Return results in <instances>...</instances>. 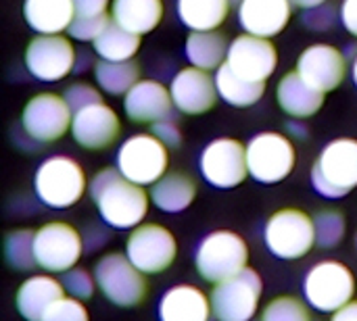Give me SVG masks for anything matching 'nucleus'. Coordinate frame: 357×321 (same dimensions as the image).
I'll use <instances>...</instances> for the list:
<instances>
[{"label":"nucleus","mask_w":357,"mask_h":321,"mask_svg":"<svg viewBox=\"0 0 357 321\" xmlns=\"http://www.w3.org/2000/svg\"><path fill=\"white\" fill-rule=\"evenodd\" d=\"M100 295L115 307H136L149 295L146 276L132 265L126 253H107L94 267Z\"/></svg>","instance_id":"obj_7"},{"label":"nucleus","mask_w":357,"mask_h":321,"mask_svg":"<svg viewBox=\"0 0 357 321\" xmlns=\"http://www.w3.org/2000/svg\"><path fill=\"white\" fill-rule=\"evenodd\" d=\"M354 81H356V86H357V56H356V61H354Z\"/></svg>","instance_id":"obj_46"},{"label":"nucleus","mask_w":357,"mask_h":321,"mask_svg":"<svg viewBox=\"0 0 357 321\" xmlns=\"http://www.w3.org/2000/svg\"><path fill=\"white\" fill-rule=\"evenodd\" d=\"M169 150L155 134L130 136L117 150V169L138 186H153L167 173Z\"/></svg>","instance_id":"obj_8"},{"label":"nucleus","mask_w":357,"mask_h":321,"mask_svg":"<svg viewBox=\"0 0 357 321\" xmlns=\"http://www.w3.org/2000/svg\"><path fill=\"white\" fill-rule=\"evenodd\" d=\"M88 192L100 219L109 228L134 230L149 213L151 194H146L144 186L126 180L117 167H105L96 171L88 184Z\"/></svg>","instance_id":"obj_1"},{"label":"nucleus","mask_w":357,"mask_h":321,"mask_svg":"<svg viewBox=\"0 0 357 321\" xmlns=\"http://www.w3.org/2000/svg\"><path fill=\"white\" fill-rule=\"evenodd\" d=\"M312 184L326 198H343L357 188V140L328 142L312 167Z\"/></svg>","instance_id":"obj_3"},{"label":"nucleus","mask_w":357,"mask_h":321,"mask_svg":"<svg viewBox=\"0 0 357 321\" xmlns=\"http://www.w3.org/2000/svg\"><path fill=\"white\" fill-rule=\"evenodd\" d=\"M199 169L207 184L222 190L236 188L249 175L247 146L234 138H215L203 148Z\"/></svg>","instance_id":"obj_14"},{"label":"nucleus","mask_w":357,"mask_h":321,"mask_svg":"<svg viewBox=\"0 0 357 321\" xmlns=\"http://www.w3.org/2000/svg\"><path fill=\"white\" fill-rule=\"evenodd\" d=\"M174 109L172 92L155 79H140L123 96V111L136 123H157L169 117Z\"/></svg>","instance_id":"obj_20"},{"label":"nucleus","mask_w":357,"mask_h":321,"mask_svg":"<svg viewBox=\"0 0 357 321\" xmlns=\"http://www.w3.org/2000/svg\"><path fill=\"white\" fill-rule=\"evenodd\" d=\"M42 321H90L84 301L73 297H63L48 307Z\"/></svg>","instance_id":"obj_36"},{"label":"nucleus","mask_w":357,"mask_h":321,"mask_svg":"<svg viewBox=\"0 0 357 321\" xmlns=\"http://www.w3.org/2000/svg\"><path fill=\"white\" fill-rule=\"evenodd\" d=\"M230 0H178V17L190 31H213L218 29L228 13Z\"/></svg>","instance_id":"obj_29"},{"label":"nucleus","mask_w":357,"mask_h":321,"mask_svg":"<svg viewBox=\"0 0 357 321\" xmlns=\"http://www.w3.org/2000/svg\"><path fill=\"white\" fill-rule=\"evenodd\" d=\"M126 257L144 276L163 274L178 257L176 236L161 224H140L130 230L126 240Z\"/></svg>","instance_id":"obj_12"},{"label":"nucleus","mask_w":357,"mask_h":321,"mask_svg":"<svg viewBox=\"0 0 357 321\" xmlns=\"http://www.w3.org/2000/svg\"><path fill=\"white\" fill-rule=\"evenodd\" d=\"M230 2H232V4H241L243 0H230Z\"/></svg>","instance_id":"obj_47"},{"label":"nucleus","mask_w":357,"mask_h":321,"mask_svg":"<svg viewBox=\"0 0 357 321\" xmlns=\"http://www.w3.org/2000/svg\"><path fill=\"white\" fill-rule=\"evenodd\" d=\"M226 65L249 81L266 84L278 65V52L268 38L243 33L230 42Z\"/></svg>","instance_id":"obj_16"},{"label":"nucleus","mask_w":357,"mask_h":321,"mask_svg":"<svg viewBox=\"0 0 357 321\" xmlns=\"http://www.w3.org/2000/svg\"><path fill=\"white\" fill-rule=\"evenodd\" d=\"M331 321H357V301H351L339 311H335Z\"/></svg>","instance_id":"obj_44"},{"label":"nucleus","mask_w":357,"mask_h":321,"mask_svg":"<svg viewBox=\"0 0 357 321\" xmlns=\"http://www.w3.org/2000/svg\"><path fill=\"white\" fill-rule=\"evenodd\" d=\"M295 6H301V8H305V10H310V8H316V6H320V4H326V0H291Z\"/></svg>","instance_id":"obj_45"},{"label":"nucleus","mask_w":357,"mask_h":321,"mask_svg":"<svg viewBox=\"0 0 357 321\" xmlns=\"http://www.w3.org/2000/svg\"><path fill=\"white\" fill-rule=\"evenodd\" d=\"M33 236L36 232L33 230H15L6 236L4 240V257L8 261V265L13 269H19V272H27L31 269L36 263V255H33Z\"/></svg>","instance_id":"obj_33"},{"label":"nucleus","mask_w":357,"mask_h":321,"mask_svg":"<svg viewBox=\"0 0 357 321\" xmlns=\"http://www.w3.org/2000/svg\"><path fill=\"white\" fill-rule=\"evenodd\" d=\"M197 198V182L182 171H167L151 188V203L163 213H182Z\"/></svg>","instance_id":"obj_26"},{"label":"nucleus","mask_w":357,"mask_h":321,"mask_svg":"<svg viewBox=\"0 0 357 321\" xmlns=\"http://www.w3.org/2000/svg\"><path fill=\"white\" fill-rule=\"evenodd\" d=\"M316 226V244L320 249H335L343 242L347 232L345 215L339 209H324L314 217Z\"/></svg>","instance_id":"obj_34"},{"label":"nucleus","mask_w":357,"mask_h":321,"mask_svg":"<svg viewBox=\"0 0 357 321\" xmlns=\"http://www.w3.org/2000/svg\"><path fill=\"white\" fill-rule=\"evenodd\" d=\"M92 46L94 52L100 56V61L123 63V61H132L140 50V36L111 21L107 29L92 42Z\"/></svg>","instance_id":"obj_30"},{"label":"nucleus","mask_w":357,"mask_h":321,"mask_svg":"<svg viewBox=\"0 0 357 321\" xmlns=\"http://www.w3.org/2000/svg\"><path fill=\"white\" fill-rule=\"evenodd\" d=\"M228 40L218 29L213 31H190L184 44L186 58L192 63V67H199L203 71L220 69L226 63L228 56Z\"/></svg>","instance_id":"obj_28"},{"label":"nucleus","mask_w":357,"mask_h":321,"mask_svg":"<svg viewBox=\"0 0 357 321\" xmlns=\"http://www.w3.org/2000/svg\"><path fill=\"white\" fill-rule=\"evenodd\" d=\"M25 23L40 36H54L69 29L75 19L73 0H23Z\"/></svg>","instance_id":"obj_25"},{"label":"nucleus","mask_w":357,"mask_h":321,"mask_svg":"<svg viewBox=\"0 0 357 321\" xmlns=\"http://www.w3.org/2000/svg\"><path fill=\"white\" fill-rule=\"evenodd\" d=\"M119 134L121 121L117 113L105 102H96L73 113L71 136L84 150H105L117 142Z\"/></svg>","instance_id":"obj_17"},{"label":"nucleus","mask_w":357,"mask_h":321,"mask_svg":"<svg viewBox=\"0 0 357 321\" xmlns=\"http://www.w3.org/2000/svg\"><path fill=\"white\" fill-rule=\"evenodd\" d=\"M337 19V10L335 6H326V4H320L316 8H310L303 17L305 25L312 27V29H318V31H324L328 29Z\"/></svg>","instance_id":"obj_41"},{"label":"nucleus","mask_w":357,"mask_h":321,"mask_svg":"<svg viewBox=\"0 0 357 321\" xmlns=\"http://www.w3.org/2000/svg\"><path fill=\"white\" fill-rule=\"evenodd\" d=\"M249 246L230 230H218L207 234L195 253V267L199 276L209 284H220L243 269H247Z\"/></svg>","instance_id":"obj_4"},{"label":"nucleus","mask_w":357,"mask_h":321,"mask_svg":"<svg viewBox=\"0 0 357 321\" xmlns=\"http://www.w3.org/2000/svg\"><path fill=\"white\" fill-rule=\"evenodd\" d=\"M310 309L312 307L305 301L291 295H282L272 299L264 307L259 321H312Z\"/></svg>","instance_id":"obj_35"},{"label":"nucleus","mask_w":357,"mask_h":321,"mask_svg":"<svg viewBox=\"0 0 357 321\" xmlns=\"http://www.w3.org/2000/svg\"><path fill=\"white\" fill-rule=\"evenodd\" d=\"M65 297V286L50 274L31 276L17 288L15 305L23 320L42 321L52 303Z\"/></svg>","instance_id":"obj_23"},{"label":"nucleus","mask_w":357,"mask_h":321,"mask_svg":"<svg viewBox=\"0 0 357 321\" xmlns=\"http://www.w3.org/2000/svg\"><path fill=\"white\" fill-rule=\"evenodd\" d=\"M113 0H73L75 17H96L105 15Z\"/></svg>","instance_id":"obj_42"},{"label":"nucleus","mask_w":357,"mask_h":321,"mask_svg":"<svg viewBox=\"0 0 357 321\" xmlns=\"http://www.w3.org/2000/svg\"><path fill=\"white\" fill-rule=\"evenodd\" d=\"M211 297L192 284L172 286L159 301V321H211Z\"/></svg>","instance_id":"obj_22"},{"label":"nucleus","mask_w":357,"mask_h":321,"mask_svg":"<svg viewBox=\"0 0 357 321\" xmlns=\"http://www.w3.org/2000/svg\"><path fill=\"white\" fill-rule=\"evenodd\" d=\"M73 111L69 109L65 96L54 92H42L27 100L21 113L23 132L40 144H50L61 140L71 132Z\"/></svg>","instance_id":"obj_13"},{"label":"nucleus","mask_w":357,"mask_h":321,"mask_svg":"<svg viewBox=\"0 0 357 321\" xmlns=\"http://www.w3.org/2000/svg\"><path fill=\"white\" fill-rule=\"evenodd\" d=\"M33 255L46 274H67L84 255L82 234L67 221H48L36 230Z\"/></svg>","instance_id":"obj_10"},{"label":"nucleus","mask_w":357,"mask_h":321,"mask_svg":"<svg viewBox=\"0 0 357 321\" xmlns=\"http://www.w3.org/2000/svg\"><path fill=\"white\" fill-rule=\"evenodd\" d=\"M25 67L40 81H61L75 67V48L63 33H38L25 48Z\"/></svg>","instance_id":"obj_15"},{"label":"nucleus","mask_w":357,"mask_h":321,"mask_svg":"<svg viewBox=\"0 0 357 321\" xmlns=\"http://www.w3.org/2000/svg\"><path fill=\"white\" fill-rule=\"evenodd\" d=\"M291 15V0H243L238 4V21L245 33L268 40L284 31Z\"/></svg>","instance_id":"obj_21"},{"label":"nucleus","mask_w":357,"mask_h":321,"mask_svg":"<svg viewBox=\"0 0 357 321\" xmlns=\"http://www.w3.org/2000/svg\"><path fill=\"white\" fill-rule=\"evenodd\" d=\"M215 86H218L220 98H224L228 104L238 107V109H245V107H251V104L259 102L264 92H266V84L249 81V79L236 75L226 63L218 69Z\"/></svg>","instance_id":"obj_31"},{"label":"nucleus","mask_w":357,"mask_h":321,"mask_svg":"<svg viewBox=\"0 0 357 321\" xmlns=\"http://www.w3.org/2000/svg\"><path fill=\"white\" fill-rule=\"evenodd\" d=\"M356 295V276L354 272L335 259L316 263L303 280V299L305 303L320 313H335Z\"/></svg>","instance_id":"obj_5"},{"label":"nucleus","mask_w":357,"mask_h":321,"mask_svg":"<svg viewBox=\"0 0 357 321\" xmlns=\"http://www.w3.org/2000/svg\"><path fill=\"white\" fill-rule=\"evenodd\" d=\"M88 184L84 167L65 155L44 159L33 175L36 196L50 209H69L77 205L84 198Z\"/></svg>","instance_id":"obj_2"},{"label":"nucleus","mask_w":357,"mask_h":321,"mask_svg":"<svg viewBox=\"0 0 357 321\" xmlns=\"http://www.w3.org/2000/svg\"><path fill=\"white\" fill-rule=\"evenodd\" d=\"M297 73L310 86L326 94L343 84L347 75V61L343 52L331 44H312L299 54Z\"/></svg>","instance_id":"obj_18"},{"label":"nucleus","mask_w":357,"mask_h":321,"mask_svg":"<svg viewBox=\"0 0 357 321\" xmlns=\"http://www.w3.org/2000/svg\"><path fill=\"white\" fill-rule=\"evenodd\" d=\"M324 92L316 90L314 86H310L297 71L287 73L278 86H276V100L278 107L295 119H307L314 117L322 104H324Z\"/></svg>","instance_id":"obj_24"},{"label":"nucleus","mask_w":357,"mask_h":321,"mask_svg":"<svg viewBox=\"0 0 357 321\" xmlns=\"http://www.w3.org/2000/svg\"><path fill=\"white\" fill-rule=\"evenodd\" d=\"M264 240L276 259H303L316 246L314 219L301 209H278L266 221Z\"/></svg>","instance_id":"obj_6"},{"label":"nucleus","mask_w":357,"mask_h":321,"mask_svg":"<svg viewBox=\"0 0 357 321\" xmlns=\"http://www.w3.org/2000/svg\"><path fill=\"white\" fill-rule=\"evenodd\" d=\"M339 15H341L343 27L357 38V0H343Z\"/></svg>","instance_id":"obj_43"},{"label":"nucleus","mask_w":357,"mask_h":321,"mask_svg":"<svg viewBox=\"0 0 357 321\" xmlns=\"http://www.w3.org/2000/svg\"><path fill=\"white\" fill-rule=\"evenodd\" d=\"M63 96H65V100H67V104H69V109H71L73 113H77V111H82V109H86V107H90V104L102 102L100 92H98L94 86L84 84V81L71 84V86L65 90Z\"/></svg>","instance_id":"obj_39"},{"label":"nucleus","mask_w":357,"mask_h":321,"mask_svg":"<svg viewBox=\"0 0 357 321\" xmlns=\"http://www.w3.org/2000/svg\"><path fill=\"white\" fill-rule=\"evenodd\" d=\"M111 21H113V17L107 15V13L96 15V17H75L67 31L77 42H94L107 29V25Z\"/></svg>","instance_id":"obj_37"},{"label":"nucleus","mask_w":357,"mask_h":321,"mask_svg":"<svg viewBox=\"0 0 357 321\" xmlns=\"http://www.w3.org/2000/svg\"><path fill=\"white\" fill-rule=\"evenodd\" d=\"M65 290L69 292V297L79 299V301H88L92 299L94 290L98 288L94 274H90L88 269L82 267H73L65 274V282H63Z\"/></svg>","instance_id":"obj_38"},{"label":"nucleus","mask_w":357,"mask_h":321,"mask_svg":"<svg viewBox=\"0 0 357 321\" xmlns=\"http://www.w3.org/2000/svg\"><path fill=\"white\" fill-rule=\"evenodd\" d=\"M169 92L176 111L184 115H203L211 111L220 96L215 77L199 67L180 69L169 84Z\"/></svg>","instance_id":"obj_19"},{"label":"nucleus","mask_w":357,"mask_h":321,"mask_svg":"<svg viewBox=\"0 0 357 321\" xmlns=\"http://www.w3.org/2000/svg\"><path fill=\"white\" fill-rule=\"evenodd\" d=\"M261 292V276L251 267L220 284H213L209 295L213 318L218 321H253L259 311Z\"/></svg>","instance_id":"obj_9"},{"label":"nucleus","mask_w":357,"mask_h":321,"mask_svg":"<svg viewBox=\"0 0 357 321\" xmlns=\"http://www.w3.org/2000/svg\"><path fill=\"white\" fill-rule=\"evenodd\" d=\"M140 69L134 61L111 63L98 61L94 65V79L105 94L111 96H126L140 79Z\"/></svg>","instance_id":"obj_32"},{"label":"nucleus","mask_w":357,"mask_h":321,"mask_svg":"<svg viewBox=\"0 0 357 321\" xmlns=\"http://www.w3.org/2000/svg\"><path fill=\"white\" fill-rule=\"evenodd\" d=\"M111 17L132 33L144 36L163 19V0H113Z\"/></svg>","instance_id":"obj_27"},{"label":"nucleus","mask_w":357,"mask_h":321,"mask_svg":"<svg viewBox=\"0 0 357 321\" xmlns=\"http://www.w3.org/2000/svg\"><path fill=\"white\" fill-rule=\"evenodd\" d=\"M297 152L284 134L261 132L247 144L249 175L259 184H278L287 180L295 169Z\"/></svg>","instance_id":"obj_11"},{"label":"nucleus","mask_w":357,"mask_h":321,"mask_svg":"<svg viewBox=\"0 0 357 321\" xmlns=\"http://www.w3.org/2000/svg\"><path fill=\"white\" fill-rule=\"evenodd\" d=\"M153 134L167 146V148H178L182 144V130L176 119L165 117L157 123H153Z\"/></svg>","instance_id":"obj_40"}]
</instances>
